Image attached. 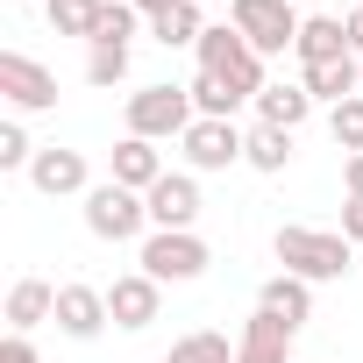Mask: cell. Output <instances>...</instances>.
Here are the masks:
<instances>
[{
  "label": "cell",
  "instance_id": "1",
  "mask_svg": "<svg viewBox=\"0 0 363 363\" xmlns=\"http://www.w3.org/2000/svg\"><path fill=\"white\" fill-rule=\"evenodd\" d=\"M278 264L292 271V278H306V285H328V278H342L349 264H356V242L342 235V228H278Z\"/></svg>",
  "mask_w": 363,
  "mask_h": 363
},
{
  "label": "cell",
  "instance_id": "2",
  "mask_svg": "<svg viewBox=\"0 0 363 363\" xmlns=\"http://www.w3.org/2000/svg\"><path fill=\"white\" fill-rule=\"evenodd\" d=\"M193 50H200V72H207V79H221L235 100H257V93H264V57L242 43V29H235V22H221V29L207 22V36H200Z\"/></svg>",
  "mask_w": 363,
  "mask_h": 363
},
{
  "label": "cell",
  "instance_id": "3",
  "mask_svg": "<svg viewBox=\"0 0 363 363\" xmlns=\"http://www.w3.org/2000/svg\"><path fill=\"white\" fill-rule=\"evenodd\" d=\"M193 121H200L193 86H135V93H128V135L164 143V135H186Z\"/></svg>",
  "mask_w": 363,
  "mask_h": 363
},
{
  "label": "cell",
  "instance_id": "4",
  "mask_svg": "<svg viewBox=\"0 0 363 363\" xmlns=\"http://www.w3.org/2000/svg\"><path fill=\"white\" fill-rule=\"evenodd\" d=\"M228 22L242 29V43L257 57H278L299 43V15H292V0H228Z\"/></svg>",
  "mask_w": 363,
  "mask_h": 363
},
{
  "label": "cell",
  "instance_id": "5",
  "mask_svg": "<svg viewBox=\"0 0 363 363\" xmlns=\"http://www.w3.org/2000/svg\"><path fill=\"white\" fill-rule=\"evenodd\" d=\"M143 221H150V200L143 193H128V186H93L86 193V228L100 235V242H135L143 235Z\"/></svg>",
  "mask_w": 363,
  "mask_h": 363
},
{
  "label": "cell",
  "instance_id": "6",
  "mask_svg": "<svg viewBox=\"0 0 363 363\" xmlns=\"http://www.w3.org/2000/svg\"><path fill=\"white\" fill-rule=\"evenodd\" d=\"M214 257H207V242L193 235V228H157L150 242H143V271L157 278V285H186V278H200Z\"/></svg>",
  "mask_w": 363,
  "mask_h": 363
},
{
  "label": "cell",
  "instance_id": "7",
  "mask_svg": "<svg viewBox=\"0 0 363 363\" xmlns=\"http://www.w3.org/2000/svg\"><path fill=\"white\" fill-rule=\"evenodd\" d=\"M0 100L15 114H50L57 107V72L36 65L29 50H0Z\"/></svg>",
  "mask_w": 363,
  "mask_h": 363
},
{
  "label": "cell",
  "instance_id": "8",
  "mask_svg": "<svg viewBox=\"0 0 363 363\" xmlns=\"http://www.w3.org/2000/svg\"><path fill=\"white\" fill-rule=\"evenodd\" d=\"M178 143H186V164H193V171H228V164H242V150H250V135H242L235 121H193Z\"/></svg>",
  "mask_w": 363,
  "mask_h": 363
},
{
  "label": "cell",
  "instance_id": "9",
  "mask_svg": "<svg viewBox=\"0 0 363 363\" xmlns=\"http://www.w3.org/2000/svg\"><path fill=\"white\" fill-rule=\"evenodd\" d=\"M143 200H150V228H193L200 221V178L193 171H164Z\"/></svg>",
  "mask_w": 363,
  "mask_h": 363
},
{
  "label": "cell",
  "instance_id": "10",
  "mask_svg": "<svg viewBox=\"0 0 363 363\" xmlns=\"http://www.w3.org/2000/svg\"><path fill=\"white\" fill-rule=\"evenodd\" d=\"M157 306H164V285H157L150 271H128V278L107 285V313H114V328H150Z\"/></svg>",
  "mask_w": 363,
  "mask_h": 363
},
{
  "label": "cell",
  "instance_id": "11",
  "mask_svg": "<svg viewBox=\"0 0 363 363\" xmlns=\"http://www.w3.org/2000/svg\"><path fill=\"white\" fill-rule=\"evenodd\" d=\"M29 186L36 193H50V200H65V193H93V171H86V157L79 150H36V164H29Z\"/></svg>",
  "mask_w": 363,
  "mask_h": 363
},
{
  "label": "cell",
  "instance_id": "12",
  "mask_svg": "<svg viewBox=\"0 0 363 363\" xmlns=\"http://www.w3.org/2000/svg\"><path fill=\"white\" fill-rule=\"evenodd\" d=\"M107 320H114V313H107V292H100V285H57V328H65L72 342H93Z\"/></svg>",
  "mask_w": 363,
  "mask_h": 363
},
{
  "label": "cell",
  "instance_id": "13",
  "mask_svg": "<svg viewBox=\"0 0 363 363\" xmlns=\"http://www.w3.org/2000/svg\"><path fill=\"white\" fill-rule=\"evenodd\" d=\"M257 313H271V320H285V328L299 335V328L313 320V285H306V278H292V271H278V278H264Z\"/></svg>",
  "mask_w": 363,
  "mask_h": 363
},
{
  "label": "cell",
  "instance_id": "14",
  "mask_svg": "<svg viewBox=\"0 0 363 363\" xmlns=\"http://www.w3.org/2000/svg\"><path fill=\"white\" fill-rule=\"evenodd\" d=\"M299 86H306L313 100L342 107V100H356V93H363V57H328V65H306V72H299Z\"/></svg>",
  "mask_w": 363,
  "mask_h": 363
},
{
  "label": "cell",
  "instance_id": "15",
  "mask_svg": "<svg viewBox=\"0 0 363 363\" xmlns=\"http://www.w3.org/2000/svg\"><path fill=\"white\" fill-rule=\"evenodd\" d=\"M43 320H57V285L15 278V285H8V335H29V328H43Z\"/></svg>",
  "mask_w": 363,
  "mask_h": 363
},
{
  "label": "cell",
  "instance_id": "16",
  "mask_svg": "<svg viewBox=\"0 0 363 363\" xmlns=\"http://www.w3.org/2000/svg\"><path fill=\"white\" fill-rule=\"evenodd\" d=\"M164 178V157H157V143L150 135H121L114 143V186H128V193H150Z\"/></svg>",
  "mask_w": 363,
  "mask_h": 363
},
{
  "label": "cell",
  "instance_id": "17",
  "mask_svg": "<svg viewBox=\"0 0 363 363\" xmlns=\"http://www.w3.org/2000/svg\"><path fill=\"white\" fill-rule=\"evenodd\" d=\"M299 65H328V57H356L349 50V22L342 15H313V22H299Z\"/></svg>",
  "mask_w": 363,
  "mask_h": 363
},
{
  "label": "cell",
  "instance_id": "18",
  "mask_svg": "<svg viewBox=\"0 0 363 363\" xmlns=\"http://www.w3.org/2000/svg\"><path fill=\"white\" fill-rule=\"evenodd\" d=\"M235 363H292V328L271 320V313H257L242 328V342H235Z\"/></svg>",
  "mask_w": 363,
  "mask_h": 363
},
{
  "label": "cell",
  "instance_id": "19",
  "mask_svg": "<svg viewBox=\"0 0 363 363\" xmlns=\"http://www.w3.org/2000/svg\"><path fill=\"white\" fill-rule=\"evenodd\" d=\"M150 36H157L164 50H186V43H200V36H207V8H200V0H178V8L150 15Z\"/></svg>",
  "mask_w": 363,
  "mask_h": 363
},
{
  "label": "cell",
  "instance_id": "20",
  "mask_svg": "<svg viewBox=\"0 0 363 363\" xmlns=\"http://www.w3.org/2000/svg\"><path fill=\"white\" fill-rule=\"evenodd\" d=\"M306 114H313V93H306V86H264V93H257V121H264V128H285V135H292Z\"/></svg>",
  "mask_w": 363,
  "mask_h": 363
},
{
  "label": "cell",
  "instance_id": "21",
  "mask_svg": "<svg viewBox=\"0 0 363 363\" xmlns=\"http://www.w3.org/2000/svg\"><path fill=\"white\" fill-rule=\"evenodd\" d=\"M164 363H235V342L221 328H193V335H178L164 349Z\"/></svg>",
  "mask_w": 363,
  "mask_h": 363
},
{
  "label": "cell",
  "instance_id": "22",
  "mask_svg": "<svg viewBox=\"0 0 363 363\" xmlns=\"http://www.w3.org/2000/svg\"><path fill=\"white\" fill-rule=\"evenodd\" d=\"M100 8H107V0H43L50 29H57V36H86V43H93V29H100Z\"/></svg>",
  "mask_w": 363,
  "mask_h": 363
},
{
  "label": "cell",
  "instance_id": "23",
  "mask_svg": "<svg viewBox=\"0 0 363 363\" xmlns=\"http://www.w3.org/2000/svg\"><path fill=\"white\" fill-rule=\"evenodd\" d=\"M242 164H257V171H271V178H278V171L292 164V135L257 121V128H250V150H242Z\"/></svg>",
  "mask_w": 363,
  "mask_h": 363
},
{
  "label": "cell",
  "instance_id": "24",
  "mask_svg": "<svg viewBox=\"0 0 363 363\" xmlns=\"http://www.w3.org/2000/svg\"><path fill=\"white\" fill-rule=\"evenodd\" d=\"M86 79L93 86H121L128 79V43H93L86 50Z\"/></svg>",
  "mask_w": 363,
  "mask_h": 363
},
{
  "label": "cell",
  "instance_id": "25",
  "mask_svg": "<svg viewBox=\"0 0 363 363\" xmlns=\"http://www.w3.org/2000/svg\"><path fill=\"white\" fill-rule=\"evenodd\" d=\"M193 107H200V121H235V107H242V100H235L221 79H207V72H200V79H193Z\"/></svg>",
  "mask_w": 363,
  "mask_h": 363
},
{
  "label": "cell",
  "instance_id": "26",
  "mask_svg": "<svg viewBox=\"0 0 363 363\" xmlns=\"http://www.w3.org/2000/svg\"><path fill=\"white\" fill-rule=\"evenodd\" d=\"M328 128H335V143H342L349 157H363V93H356V100H342V107L328 114Z\"/></svg>",
  "mask_w": 363,
  "mask_h": 363
},
{
  "label": "cell",
  "instance_id": "27",
  "mask_svg": "<svg viewBox=\"0 0 363 363\" xmlns=\"http://www.w3.org/2000/svg\"><path fill=\"white\" fill-rule=\"evenodd\" d=\"M36 164V143L22 121H0V171H29Z\"/></svg>",
  "mask_w": 363,
  "mask_h": 363
},
{
  "label": "cell",
  "instance_id": "28",
  "mask_svg": "<svg viewBox=\"0 0 363 363\" xmlns=\"http://www.w3.org/2000/svg\"><path fill=\"white\" fill-rule=\"evenodd\" d=\"M135 36V8H128V0H107V8H100V29H93V43H128Z\"/></svg>",
  "mask_w": 363,
  "mask_h": 363
},
{
  "label": "cell",
  "instance_id": "29",
  "mask_svg": "<svg viewBox=\"0 0 363 363\" xmlns=\"http://www.w3.org/2000/svg\"><path fill=\"white\" fill-rule=\"evenodd\" d=\"M0 363H36V342L29 335H8V342H0Z\"/></svg>",
  "mask_w": 363,
  "mask_h": 363
},
{
  "label": "cell",
  "instance_id": "30",
  "mask_svg": "<svg viewBox=\"0 0 363 363\" xmlns=\"http://www.w3.org/2000/svg\"><path fill=\"white\" fill-rule=\"evenodd\" d=\"M342 235L363 242V193H349V207H342Z\"/></svg>",
  "mask_w": 363,
  "mask_h": 363
},
{
  "label": "cell",
  "instance_id": "31",
  "mask_svg": "<svg viewBox=\"0 0 363 363\" xmlns=\"http://www.w3.org/2000/svg\"><path fill=\"white\" fill-rule=\"evenodd\" d=\"M342 22H349V50L363 57V8H356V15H342Z\"/></svg>",
  "mask_w": 363,
  "mask_h": 363
},
{
  "label": "cell",
  "instance_id": "32",
  "mask_svg": "<svg viewBox=\"0 0 363 363\" xmlns=\"http://www.w3.org/2000/svg\"><path fill=\"white\" fill-rule=\"evenodd\" d=\"M135 15H164V8H178V0H128Z\"/></svg>",
  "mask_w": 363,
  "mask_h": 363
},
{
  "label": "cell",
  "instance_id": "33",
  "mask_svg": "<svg viewBox=\"0 0 363 363\" xmlns=\"http://www.w3.org/2000/svg\"><path fill=\"white\" fill-rule=\"evenodd\" d=\"M349 193H363V157H349Z\"/></svg>",
  "mask_w": 363,
  "mask_h": 363
},
{
  "label": "cell",
  "instance_id": "34",
  "mask_svg": "<svg viewBox=\"0 0 363 363\" xmlns=\"http://www.w3.org/2000/svg\"><path fill=\"white\" fill-rule=\"evenodd\" d=\"M335 8H342V15H356V8H363V0H335Z\"/></svg>",
  "mask_w": 363,
  "mask_h": 363
},
{
  "label": "cell",
  "instance_id": "35",
  "mask_svg": "<svg viewBox=\"0 0 363 363\" xmlns=\"http://www.w3.org/2000/svg\"><path fill=\"white\" fill-rule=\"evenodd\" d=\"M200 8H214V0H200Z\"/></svg>",
  "mask_w": 363,
  "mask_h": 363
}]
</instances>
